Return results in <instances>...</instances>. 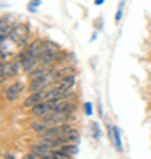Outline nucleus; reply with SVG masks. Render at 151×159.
<instances>
[{"label":"nucleus","mask_w":151,"mask_h":159,"mask_svg":"<svg viewBox=\"0 0 151 159\" xmlns=\"http://www.w3.org/2000/svg\"><path fill=\"white\" fill-rule=\"evenodd\" d=\"M6 78H7V71H6V66H4V62H2V64H0V83H2Z\"/></svg>","instance_id":"9d476101"},{"label":"nucleus","mask_w":151,"mask_h":159,"mask_svg":"<svg viewBox=\"0 0 151 159\" xmlns=\"http://www.w3.org/2000/svg\"><path fill=\"white\" fill-rule=\"evenodd\" d=\"M85 113H87V115H91V104H89V102L85 104Z\"/></svg>","instance_id":"4468645a"},{"label":"nucleus","mask_w":151,"mask_h":159,"mask_svg":"<svg viewBox=\"0 0 151 159\" xmlns=\"http://www.w3.org/2000/svg\"><path fill=\"white\" fill-rule=\"evenodd\" d=\"M123 6H124V0H121V4H119V9H117V14H116V21L121 20V14H123Z\"/></svg>","instance_id":"9b49d317"},{"label":"nucleus","mask_w":151,"mask_h":159,"mask_svg":"<svg viewBox=\"0 0 151 159\" xmlns=\"http://www.w3.org/2000/svg\"><path fill=\"white\" fill-rule=\"evenodd\" d=\"M23 90H25V85L22 83V81H16V83H12V85L6 90V99L7 101H14Z\"/></svg>","instance_id":"7ed1b4c3"},{"label":"nucleus","mask_w":151,"mask_h":159,"mask_svg":"<svg viewBox=\"0 0 151 159\" xmlns=\"http://www.w3.org/2000/svg\"><path fill=\"white\" fill-rule=\"evenodd\" d=\"M36 4H41L39 0H32V2H30V11H34L36 9Z\"/></svg>","instance_id":"ddd939ff"},{"label":"nucleus","mask_w":151,"mask_h":159,"mask_svg":"<svg viewBox=\"0 0 151 159\" xmlns=\"http://www.w3.org/2000/svg\"><path fill=\"white\" fill-rule=\"evenodd\" d=\"M7 159H12V157H11V156H7Z\"/></svg>","instance_id":"2eb2a0df"},{"label":"nucleus","mask_w":151,"mask_h":159,"mask_svg":"<svg viewBox=\"0 0 151 159\" xmlns=\"http://www.w3.org/2000/svg\"><path fill=\"white\" fill-rule=\"evenodd\" d=\"M52 157H53V159H71V156L64 154L62 150H59V148H55V150L52 152Z\"/></svg>","instance_id":"1a4fd4ad"},{"label":"nucleus","mask_w":151,"mask_h":159,"mask_svg":"<svg viewBox=\"0 0 151 159\" xmlns=\"http://www.w3.org/2000/svg\"><path fill=\"white\" fill-rule=\"evenodd\" d=\"M30 110H32V115L34 117H45L46 113L52 111V104H50V101H41L39 104L32 106Z\"/></svg>","instance_id":"20e7f679"},{"label":"nucleus","mask_w":151,"mask_h":159,"mask_svg":"<svg viewBox=\"0 0 151 159\" xmlns=\"http://www.w3.org/2000/svg\"><path fill=\"white\" fill-rule=\"evenodd\" d=\"M73 83H75V78H73V74H70V76H64V78L59 80L57 87L62 89V90H70L71 87H73Z\"/></svg>","instance_id":"0eeeda50"},{"label":"nucleus","mask_w":151,"mask_h":159,"mask_svg":"<svg viewBox=\"0 0 151 159\" xmlns=\"http://www.w3.org/2000/svg\"><path fill=\"white\" fill-rule=\"evenodd\" d=\"M9 32H11V20L9 18H0V46L9 37Z\"/></svg>","instance_id":"39448f33"},{"label":"nucleus","mask_w":151,"mask_h":159,"mask_svg":"<svg viewBox=\"0 0 151 159\" xmlns=\"http://www.w3.org/2000/svg\"><path fill=\"white\" fill-rule=\"evenodd\" d=\"M41 101H46V90H37V92H32L27 99H25V108H32L36 104H39Z\"/></svg>","instance_id":"f03ea898"},{"label":"nucleus","mask_w":151,"mask_h":159,"mask_svg":"<svg viewBox=\"0 0 151 159\" xmlns=\"http://www.w3.org/2000/svg\"><path fill=\"white\" fill-rule=\"evenodd\" d=\"M32 152H36L37 156H41V157L45 159V157H50L53 150L48 145H45V143H39V145L36 143V145H32Z\"/></svg>","instance_id":"423d86ee"},{"label":"nucleus","mask_w":151,"mask_h":159,"mask_svg":"<svg viewBox=\"0 0 151 159\" xmlns=\"http://www.w3.org/2000/svg\"><path fill=\"white\" fill-rule=\"evenodd\" d=\"M23 159H43V157L37 156L36 152H30V154H27V156H23Z\"/></svg>","instance_id":"f8f14e48"},{"label":"nucleus","mask_w":151,"mask_h":159,"mask_svg":"<svg viewBox=\"0 0 151 159\" xmlns=\"http://www.w3.org/2000/svg\"><path fill=\"white\" fill-rule=\"evenodd\" d=\"M59 150H62L64 154H68V156H76V152H78V148H76L75 143H66V145H61L59 147Z\"/></svg>","instance_id":"6e6552de"},{"label":"nucleus","mask_w":151,"mask_h":159,"mask_svg":"<svg viewBox=\"0 0 151 159\" xmlns=\"http://www.w3.org/2000/svg\"><path fill=\"white\" fill-rule=\"evenodd\" d=\"M27 37H29V30H27V27H25V25L18 23V25L11 27V32H9V39H11L12 43H16L18 46H23V44H25V41H27Z\"/></svg>","instance_id":"f257e3e1"}]
</instances>
